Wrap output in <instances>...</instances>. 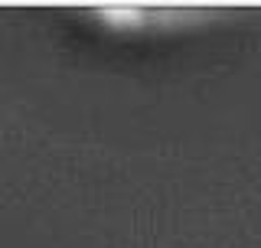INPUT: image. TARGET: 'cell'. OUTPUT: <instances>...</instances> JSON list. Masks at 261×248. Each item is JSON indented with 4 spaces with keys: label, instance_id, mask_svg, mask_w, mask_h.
Returning <instances> with one entry per match:
<instances>
[{
    "label": "cell",
    "instance_id": "1",
    "mask_svg": "<svg viewBox=\"0 0 261 248\" xmlns=\"http://www.w3.org/2000/svg\"><path fill=\"white\" fill-rule=\"evenodd\" d=\"M85 16L95 27L114 36H167V33L196 30L219 20L212 10H186V7H150V4H98Z\"/></svg>",
    "mask_w": 261,
    "mask_h": 248
}]
</instances>
